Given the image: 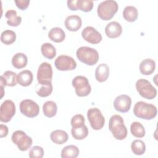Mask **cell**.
Returning <instances> with one entry per match:
<instances>
[{
    "mask_svg": "<svg viewBox=\"0 0 158 158\" xmlns=\"http://www.w3.org/2000/svg\"><path fill=\"white\" fill-rule=\"evenodd\" d=\"M109 128L113 136L117 140H123L127 136V127L124 125L123 118L119 115H114L110 118Z\"/></svg>",
    "mask_w": 158,
    "mask_h": 158,
    "instance_id": "cell-1",
    "label": "cell"
},
{
    "mask_svg": "<svg viewBox=\"0 0 158 158\" xmlns=\"http://www.w3.org/2000/svg\"><path fill=\"white\" fill-rule=\"evenodd\" d=\"M156 107L149 103L143 101L137 102L133 107V114L139 118L144 120H152L157 115Z\"/></svg>",
    "mask_w": 158,
    "mask_h": 158,
    "instance_id": "cell-2",
    "label": "cell"
},
{
    "mask_svg": "<svg viewBox=\"0 0 158 158\" xmlns=\"http://www.w3.org/2000/svg\"><path fill=\"white\" fill-rule=\"evenodd\" d=\"M118 5L115 1L106 0L99 4L97 13L99 18L104 20H110L117 12Z\"/></svg>",
    "mask_w": 158,
    "mask_h": 158,
    "instance_id": "cell-3",
    "label": "cell"
},
{
    "mask_svg": "<svg viewBox=\"0 0 158 158\" xmlns=\"http://www.w3.org/2000/svg\"><path fill=\"white\" fill-rule=\"evenodd\" d=\"M76 55L80 61L88 65L96 64L99 58L98 51L95 49L88 46L79 48L77 50Z\"/></svg>",
    "mask_w": 158,
    "mask_h": 158,
    "instance_id": "cell-4",
    "label": "cell"
},
{
    "mask_svg": "<svg viewBox=\"0 0 158 158\" xmlns=\"http://www.w3.org/2000/svg\"><path fill=\"white\" fill-rule=\"evenodd\" d=\"M135 86L139 94L144 98L151 100L157 96L156 89L146 79L140 78L138 80Z\"/></svg>",
    "mask_w": 158,
    "mask_h": 158,
    "instance_id": "cell-5",
    "label": "cell"
},
{
    "mask_svg": "<svg viewBox=\"0 0 158 158\" xmlns=\"http://www.w3.org/2000/svg\"><path fill=\"white\" fill-rule=\"evenodd\" d=\"M72 86L75 88L76 94L79 97H85L89 95L91 87L86 77L81 75L75 77L72 81Z\"/></svg>",
    "mask_w": 158,
    "mask_h": 158,
    "instance_id": "cell-6",
    "label": "cell"
},
{
    "mask_svg": "<svg viewBox=\"0 0 158 158\" xmlns=\"http://www.w3.org/2000/svg\"><path fill=\"white\" fill-rule=\"evenodd\" d=\"M11 139L21 151H27L33 144L31 138L22 130L15 131L12 135Z\"/></svg>",
    "mask_w": 158,
    "mask_h": 158,
    "instance_id": "cell-7",
    "label": "cell"
},
{
    "mask_svg": "<svg viewBox=\"0 0 158 158\" xmlns=\"http://www.w3.org/2000/svg\"><path fill=\"white\" fill-rule=\"evenodd\" d=\"M87 117L93 130H99L104 127L105 118L99 109L96 107L89 109L87 112Z\"/></svg>",
    "mask_w": 158,
    "mask_h": 158,
    "instance_id": "cell-8",
    "label": "cell"
},
{
    "mask_svg": "<svg viewBox=\"0 0 158 158\" xmlns=\"http://www.w3.org/2000/svg\"><path fill=\"white\" fill-rule=\"evenodd\" d=\"M52 68L48 62L41 63L37 72V80L38 84L44 85L51 83L52 79Z\"/></svg>",
    "mask_w": 158,
    "mask_h": 158,
    "instance_id": "cell-9",
    "label": "cell"
},
{
    "mask_svg": "<svg viewBox=\"0 0 158 158\" xmlns=\"http://www.w3.org/2000/svg\"><path fill=\"white\" fill-rule=\"evenodd\" d=\"M21 113L29 118L36 117L40 113L38 104L31 99H24L22 101L19 106Z\"/></svg>",
    "mask_w": 158,
    "mask_h": 158,
    "instance_id": "cell-10",
    "label": "cell"
},
{
    "mask_svg": "<svg viewBox=\"0 0 158 158\" xmlns=\"http://www.w3.org/2000/svg\"><path fill=\"white\" fill-rule=\"evenodd\" d=\"M15 114L14 102L9 99L4 101L0 106V120L2 122H9Z\"/></svg>",
    "mask_w": 158,
    "mask_h": 158,
    "instance_id": "cell-11",
    "label": "cell"
},
{
    "mask_svg": "<svg viewBox=\"0 0 158 158\" xmlns=\"http://www.w3.org/2000/svg\"><path fill=\"white\" fill-rule=\"evenodd\" d=\"M54 65L60 71L73 70L77 67V63L73 58L66 55L58 56L54 61Z\"/></svg>",
    "mask_w": 158,
    "mask_h": 158,
    "instance_id": "cell-12",
    "label": "cell"
},
{
    "mask_svg": "<svg viewBox=\"0 0 158 158\" xmlns=\"http://www.w3.org/2000/svg\"><path fill=\"white\" fill-rule=\"evenodd\" d=\"M81 36L86 41L93 44H98L102 40L101 34L94 27L90 26L86 27L83 30Z\"/></svg>",
    "mask_w": 158,
    "mask_h": 158,
    "instance_id": "cell-13",
    "label": "cell"
},
{
    "mask_svg": "<svg viewBox=\"0 0 158 158\" xmlns=\"http://www.w3.org/2000/svg\"><path fill=\"white\" fill-rule=\"evenodd\" d=\"M114 109L120 112L125 113L127 112L131 105V98L126 94H122L115 98L114 101Z\"/></svg>",
    "mask_w": 158,
    "mask_h": 158,
    "instance_id": "cell-14",
    "label": "cell"
},
{
    "mask_svg": "<svg viewBox=\"0 0 158 158\" xmlns=\"http://www.w3.org/2000/svg\"><path fill=\"white\" fill-rule=\"evenodd\" d=\"M64 24L68 30L70 31H77L81 28L82 20L80 16L77 15H71L65 19Z\"/></svg>",
    "mask_w": 158,
    "mask_h": 158,
    "instance_id": "cell-15",
    "label": "cell"
},
{
    "mask_svg": "<svg viewBox=\"0 0 158 158\" xmlns=\"http://www.w3.org/2000/svg\"><path fill=\"white\" fill-rule=\"evenodd\" d=\"M122 33V27L117 22H110L105 27V33L110 38L119 37Z\"/></svg>",
    "mask_w": 158,
    "mask_h": 158,
    "instance_id": "cell-16",
    "label": "cell"
},
{
    "mask_svg": "<svg viewBox=\"0 0 158 158\" xmlns=\"http://www.w3.org/2000/svg\"><path fill=\"white\" fill-rule=\"evenodd\" d=\"M17 74L10 70L6 71L1 76V88H3L4 86H14L17 85Z\"/></svg>",
    "mask_w": 158,
    "mask_h": 158,
    "instance_id": "cell-17",
    "label": "cell"
},
{
    "mask_svg": "<svg viewBox=\"0 0 158 158\" xmlns=\"http://www.w3.org/2000/svg\"><path fill=\"white\" fill-rule=\"evenodd\" d=\"M140 72L144 75L152 74L156 69V62L151 59H145L141 62L139 66Z\"/></svg>",
    "mask_w": 158,
    "mask_h": 158,
    "instance_id": "cell-18",
    "label": "cell"
},
{
    "mask_svg": "<svg viewBox=\"0 0 158 158\" xmlns=\"http://www.w3.org/2000/svg\"><path fill=\"white\" fill-rule=\"evenodd\" d=\"M109 76V67L104 63L99 64L95 70V78L99 82L106 81Z\"/></svg>",
    "mask_w": 158,
    "mask_h": 158,
    "instance_id": "cell-19",
    "label": "cell"
},
{
    "mask_svg": "<svg viewBox=\"0 0 158 158\" xmlns=\"http://www.w3.org/2000/svg\"><path fill=\"white\" fill-rule=\"evenodd\" d=\"M51 141L56 144H62L67 141L69 136L67 133L62 130H56L50 135Z\"/></svg>",
    "mask_w": 158,
    "mask_h": 158,
    "instance_id": "cell-20",
    "label": "cell"
},
{
    "mask_svg": "<svg viewBox=\"0 0 158 158\" xmlns=\"http://www.w3.org/2000/svg\"><path fill=\"white\" fill-rule=\"evenodd\" d=\"M33 75L31 71L24 70L19 72L17 75V82L22 86H28L30 85L33 81Z\"/></svg>",
    "mask_w": 158,
    "mask_h": 158,
    "instance_id": "cell-21",
    "label": "cell"
},
{
    "mask_svg": "<svg viewBox=\"0 0 158 158\" xmlns=\"http://www.w3.org/2000/svg\"><path fill=\"white\" fill-rule=\"evenodd\" d=\"M49 38L55 43H61L65 38L64 31L60 27L52 28L48 33Z\"/></svg>",
    "mask_w": 158,
    "mask_h": 158,
    "instance_id": "cell-22",
    "label": "cell"
},
{
    "mask_svg": "<svg viewBox=\"0 0 158 158\" xmlns=\"http://www.w3.org/2000/svg\"><path fill=\"white\" fill-rule=\"evenodd\" d=\"M28 62L27 56L22 52L16 53L12 58V64L14 67L20 69L26 67Z\"/></svg>",
    "mask_w": 158,
    "mask_h": 158,
    "instance_id": "cell-23",
    "label": "cell"
},
{
    "mask_svg": "<svg viewBox=\"0 0 158 158\" xmlns=\"http://www.w3.org/2000/svg\"><path fill=\"white\" fill-rule=\"evenodd\" d=\"M123 17L127 22H133L138 17V11L135 6H126L123 11Z\"/></svg>",
    "mask_w": 158,
    "mask_h": 158,
    "instance_id": "cell-24",
    "label": "cell"
},
{
    "mask_svg": "<svg viewBox=\"0 0 158 158\" xmlns=\"http://www.w3.org/2000/svg\"><path fill=\"white\" fill-rule=\"evenodd\" d=\"M5 17L7 18V23L11 27H17L22 22V17L18 16L17 12L14 9L8 10L6 14Z\"/></svg>",
    "mask_w": 158,
    "mask_h": 158,
    "instance_id": "cell-25",
    "label": "cell"
},
{
    "mask_svg": "<svg viewBox=\"0 0 158 158\" xmlns=\"http://www.w3.org/2000/svg\"><path fill=\"white\" fill-rule=\"evenodd\" d=\"M43 111L46 117L49 118L53 117L56 115L57 111V104L52 101H46L43 106Z\"/></svg>",
    "mask_w": 158,
    "mask_h": 158,
    "instance_id": "cell-26",
    "label": "cell"
},
{
    "mask_svg": "<svg viewBox=\"0 0 158 158\" xmlns=\"http://www.w3.org/2000/svg\"><path fill=\"white\" fill-rule=\"evenodd\" d=\"M80 153L79 149L75 145H69L61 151L62 158H76Z\"/></svg>",
    "mask_w": 158,
    "mask_h": 158,
    "instance_id": "cell-27",
    "label": "cell"
},
{
    "mask_svg": "<svg viewBox=\"0 0 158 158\" xmlns=\"http://www.w3.org/2000/svg\"><path fill=\"white\" fill-rule=\"evenodd\" d=\"M71 133L73 138L77 140H81L85 139L88 135V129L87 127L84 125L81 127H72Z\"/></svg>",
    "mask_w": 158,
    "mask_h": 158,
    "instance_id": "cell-28",
    "label": "cell"
},
{
    "mask_svg": "<svg viewBox=\"0 0 158 158\" xmlns=\"http://www.w3.org/2000/svg\"><path fill=\"white\" fill-rule=\"evenodd\" d=\"M41 51L43 56L49 59H53L56 55V48L49 43H43L41 46Z\"/></svg>",
    "mask_w": 158,
    "mask_h": 158,
    "instance_id": "cell-29",
    "label": "cell"
},
{
    "mask_svg": "<svg viewBox=\"0 0 158 158\" xmlns=\"http://www.w3.org/2000/svg\"><path fill=\"white\" fill-rule=\"evenodd\" d=\"M130 131L132 135L136 138H143L146 133L144 127L138 122H134L131 124Z\"/></svg>",
    "mask_w": 158,
    "mask_h": 158,
    "instance_id": "cell-30",
    "label": "cell"
},
{
    "mask_svg": "<svg viewBox=\"0 0 158 158\" xmlns=\"http://www.w3.org/2000/svg\"><path fill=\"white\" fill-rule=\"evenodd\" d=\"M16 40L15 33L10 30L3 31L1 35V41L6 45H10L15 42Z\"/></svg>",
    "mask_w": 158,
    "mask_h": 158,
    "instance_id": "cell-31",
    "label": "cell"
},
{
    "mask_svg": "<svg viewBox=\"0 0 158 158\" xmlns=\"http://www.w3.org/2000/svg\"><path fill=\"white\" fill-rule=\"evenodd\" d=\"M131 149L135 155H143L146 151L145 143L140 139L134 140L131 144Z\"/></svg>",
    "mask_w": 158,
    "mask_h": 158,
    "instance_id": "cell-32",
    "label": "cell"
},
{
    "mask_svg": "<svg viewBox=\"0 0 158 158\" xmlns=\"http://www.w3.org/2000/svg\"><path fill=\"white\" fill-rule=\"evenodd\" d=\"M40 85L41 86L40 88H38L36 90V94L40 97H42V98L48 97L52 92L53 88H52V83H49L44 85Z\"/></svg>",
    "mask_w": 158,
    "mask_h": 158,
    "instance_id": "cell-33",
    "label": "cell"
},
{
    "mask_svg": "<svg viewBox=\"0 0 158 158\" xmlns=\"http://www.w3.org/2000/svg\"><path fill=\"white\" fill-rule=\"evenodd\" d=\"M78 9L85 12H90L93 7V1L91 0H78Z\"/></svg>",
    "mask_w": 158,
    "mask_h": 158,
    "instance_id": "cell-34",
    "label": "cell"
},
{
    "mask_svg": "<svg viewBox=\"0 0 158 158\" xmlns=\"http://www.w3.org/2000/svg\"><path fill=\"white\" fill-rule=\"evenodd\" d=\"M28 156L30 158H42L44 156V150L41 146H35L30 150Z\"/></svg>",
    "mask_w": 158,
    "mask_h": 158,
    "instance_id": "cell-35",
    "label": "cell"
},
{
    "mask_svg": "<svg viewBox=\"0 0 158 158\" xmlns=\"http://www.w3.org/2000/svg\"><path fill=\"white\" fill-rule=\"evenodd\" d=\"M70 123L72 127H81L85 125V118L81 114H77L71 118Z\"/></svg>",
    "mask_w": 158,
    "mask_h": 158,
    "instance_id": "cell-36",
    "label": "cell"
},
{
    "mask_svg": "<svg viewBox=\"0 0 158 158\" xmlns=\"http://www.w3.org/2000/svg\"><path fill=\"white\" fill-rule=\"evenodd\" d=\"M14 2L15 3L17 7L19 9L23 10L28 7L30 4V1L29 0H15Z\"/></svg>",
    "mask_w": 158,
    "mask_h": 158,
    "instance_id": "cell-37",
    "label": "cell"
},
{
    "mask_svg": "<svg viewBox=\"0 0 158 158\" xmlns=\"http://www.w3.org/2000/svg\"><path fill=\"white\" fill-rule=\"evenodd\" d=\"M77 1L78 0H68L67 1L68 8L71 10H77Z\"/></svg>",
    "mask_w": 158,
    "mask_h": 158,
    "instance_id": "cell-38",
    "label": "cell"
},
{
    "mask_svg": "<svg viewBox=\"0 0 158 158\" xmlns=\"http://www.w3.org/2000/svg\"><path fill=\"white\" fill-rule=\"evenodd\" d=\"M8 127L6 125H0V137H6L8 135Z\"/></svg>",
    "mask_w": 158,
    "mask_h": 158,
    "instance_id": "cell-39",
    "label": "cell"
}]
</instances>
